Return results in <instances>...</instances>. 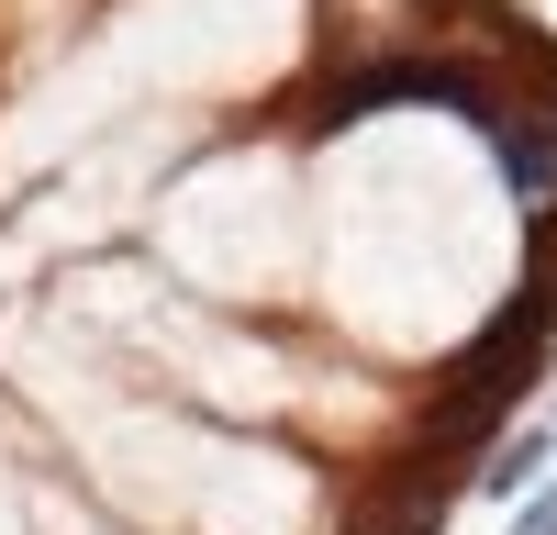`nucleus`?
I'll use <instances>...</instances> for the list:
<instances>
[{"mask_svg":"<svg viewBox=\"0 0 557 535\" xmlns=\"http://www.w3.org/2000/svg\"><path fill=\"white\" fill-rule=\"evenodd\" d=\"M513 535H557V502H535V513H524V524H513Z\"/></svg>","mask_w":557,"mask_h":535,"instance_id":"1","label":"nucleus"}]
</instances>
